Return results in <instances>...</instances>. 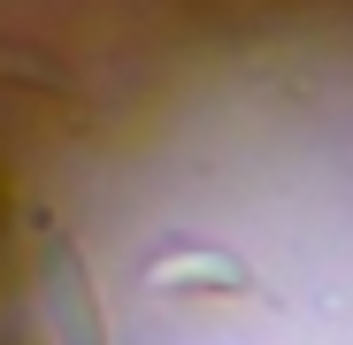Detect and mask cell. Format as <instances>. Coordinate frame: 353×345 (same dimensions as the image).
<instances>
[{
  "instance_id": "obj_1",
  "label": "cell",
  "mask_w": 353,
  "mask_h": 345,
  "mask_svg": "<svg viewBox=\"0 0 353 345\" xmlns=\"http://www.w3.org/2000/svg\"><path fill=\"white\" fill-rule=\"evenodd\" d=\"M31 345H353V62L200 100L108 169Z\"/></svg>"
}]
</instances>
